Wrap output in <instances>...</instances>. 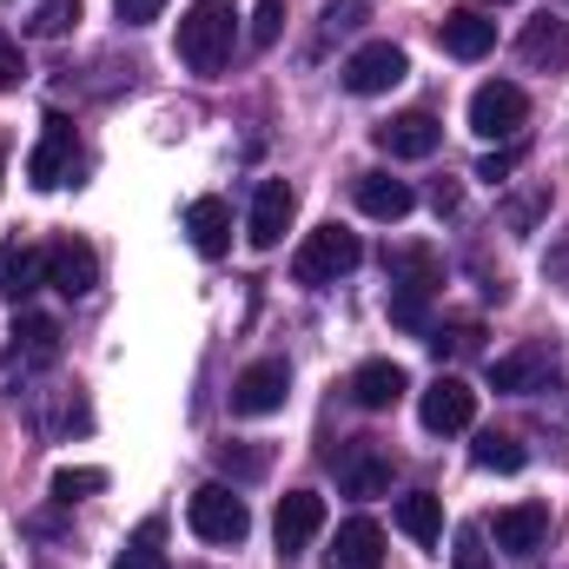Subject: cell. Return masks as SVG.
Listing matches in <instances>:
<instances>
[{
    "label": "cell",
    "instance_id": "2",
    "mask_svg": "<svg viewBox=\"0 0 569 569\" xmlns=\"http://www.w3.org/2000/svg\"><path fill=\"white\" fill-rule=\"evenodd\" d=\"M437 284H443L437 252H430V246H405V252L391 259V325L430 331V298H437Z\"/></svg>",
    "mask_w": 569,
    "mask_h": 569
},
{
    "label": "cell",
    "instance_id": "9",
    "mask_svg": "<svg viewBox=\"0 0 569 569\" xmlns=\"http://www.w3.org/2000/svg\"><path fill=\"white\" fill-rule=\"evenodd\" d=\"M331 463H338V483H345L351 497H385V490H391V450H385L378 437H351Z\"/></svg>",
    "mask_w": 569,
    "mask_h": 569
},
{
    "label": "cell",
    "instance_id": "40",
    "mask_svg": "<svg viewBox=\"0 0 569 569\" xmlns=\"http://www.w3.org/2000/svg\"><path fill=\"white\" fill-rule=\"evenodd\" d=\"M490 7H503V0H490Z\"/></svg>",
    "mask_w": 569,
    "mask_h": 569
},
{
    "label": "cell",
    "instance_id": "34",
    "mask_svg": "<svg viewBox=\"0 0 569 569\" xmlns=\"http://www.w3.org/2000/svg\"><path fill=\"white\" fill-rule=\"evenodd\" d=\"M517 166H523V146H503V152H490V159L477 166V179H490V186H503V179H510Z\"/></svg>",
    "mask_w": 569,
    "mask_h": 569
},
{
    "label": "cell",
    "instance_id": "20",
    "mask_svg": "<svg viewBox=\"0 0 569 569\" xmlns=\"http://www.w3.org/2000/svg\"><path fill=\"white\" fill-rule=\"evenodd\" d=\"M186 232H192L199 259H226V246H232V206L226 199H192L186 206Z\"/></svg>",
    "mask_w": 569,
    "mask_h": 569
},
{
    "label": "cell",
    "instance_id": "28",
    "mask_svg": "<svg viewBox=\"0 0 569 569\" xmlns=\"http://www.w3.org/2000/svg\"><path fill=\"white\" fill-rule=\"evenodd\" d=\"M93 490H107V470H93V463H60L53 470V503H80Z\"/></svg>",
    "mask_w": 569,
    "mask_h": 569
},
{
    "label": "cell",
    "instance_id": "37",
    "mask_svg": "<svg viewBox=\"0 0 569 569\" xmlns=\"http://www.w3.org/2000/svg\"><path fill=\"white\" fill-rule=\"evenodd\" d=\"M159 7H166V0H113V13H120L127 27H146V20H159Z\"/></svg>",
    "mask_w": 569,
    "mask_h": 569
},
{
    "label": "cell",
    "instance_id": "21",
    "mask_svg": "<svg viewBox=\"0 0 569 569\" xmlns=\"http://www.w3.org/2000/svg\"><path fill=\"white\" fill-rule=\"evenodd\" d=\"M47 284V246H27V239H7L0 246V298H27Z\"/></svg>",
    "mask_w": 569,
    "mask_h": 569
},
{
    "label": "cell",
    "instance_id": "35",
    "mask_svg": "<svg viewBox=\"0 0 569 569\" xmlns=\"http://www.w3.org/2000/svg\"><path fill=\"white\" fill-rule=\"evenodd\" d=\"M358 20H365V0H331L325 7V33H351Z\"/></svg>",
    "mask_w": 569,
    "mask_h": 569
},
{
    "label": "cell",
    "instance_id": "22",
    "mask_svg": "<svg viewBox=\"0 0 569 569\" xmlns=\"http://www.w3.org/2000/svg\"><path fill=\"white\" fill-rule=\"evenodd\" d=\"M13 365H60V325L47 311H20L13 318Z\"/></svg>",
    "mask_w": 569,
    "mask_h": 569
},
{
    "label": "cell",
    "instance_id": "27",
    "mask_svg": "<svg viewBox=\"0 0 569 569\" xmlns=\"http://www.w3.org/2000/svg\"><path fill=\"white\" fill-rule=\"evenodd\" d=\"M159 543H166V523H159V517H146L140 530H133V543L120 550V563H113V569H172Z\"/></svg>",
    "mask_w": 569,
    "mask_h": 569
},
{
    "label": "cell",
    "instance_id": "30",
    "mask_svg": "<svg viewBox=\"0 0 569 569\" xmlns=\"http://www.w3.org/2000/svg\"><path fill=\"white\" fill-rule=\"evenodd\" d=\"M477 338H483V331H477V325H470V318H463V325H430V351H437V358H470V351H477Z\"/></svg>",
    "mask_w": 569,
    "mask_h": 569
},
{
    "label": "cell",
    "instance_id": "13",
    "mask_svg": "<svg viewBox=\"0 0 569 569\" xmlns=\"http://www.w3.org/2000/svg\"><path fill=\"white\" fill-rule=\"evenodd\" d=\"M291 212H298V192H291L284 179H259V192H252V219H246L252 252H272V246H279L284 226H291Z\"/></svg>",
    "mask_w": 569,
    "mask_h": 569
},
{
    "label": "cell",
    "instance_id": "15",
    "mask_svg": "<svg viewBox=\"0 0 569 569\" xmlns=\"http://www.w3.org/2000/svg\"><path fill=\"white\" fill-rule=\"evenodd\" d=\"M371 140H378V152H391V159H430V152H437V140H443V127H437L425 107H418V113H398V120L371 127Z\"/></svg>",
    "mask_w": 569,
    "mask_h": 569
},
{
    "label": "cell",
    "instance_id": "17",
    "mask_svg": "<svg viewBox=\"0 0 569 569\" xmlns=\"http://www.w3.org/2000/svg\"><path fill=\"white\" fill-rule=\"evenodd\" d=\"M378 563H385V530H378L371 517L338 523V537H331V550H325V569H378Z\"/></svg>",
    "mask_w": 569,
    "mask_h": 569
},
{
    "label": "cell",
    "instance_id": "38",
    "mask_svg": "<svg viewBox=\"0 0 569 569\" xmlns=\"http://www.w3.org/2000/svg\"><path fill=\"white\" fill-rule=\"evenodd\" d=\"M550 279H569V239L550 252Z\"/></svg>",
    "mask_w": 569,
    "mask_h": 569
},
{
    "label": "cell",
    "instance_id": "25",
    "mask_svg": "<svg viewBox=\"0 0 569 569\" xmlns=\"http://www.w3.org/2000/svg\"><path fill=\"white\" fill-rule=\"evenodd\" d=\"M391 523H398V530H405V537H411V543H437V537H443V503H437V497H430V490H411V497H398V510H391Z\"/></svg>",
    "mask_w": 569,
    "mask_h": 569
},
{
    "label": "cell",
    "instance_id": "16",
    "mask_svg": "<svg viewBox=\"0 0 569 569\" xmlns=\"http://www.w3.org/2000/svg\"><path fill=\"white\" fill-rule=\"evenodd\" d=\"M405 391H411V371L391 365V358H371V365L351 371V405H358V411H391Z\"/></svg>",
    "mask_w": 569,
    "mask_h": 569
},
{
    "label": "cell",
    "instance_id": "7",
    "mask_svg": "<svg viewBox=\"0 0 569 569\" xmlns=\"http://www.w3.org/2000/svg\"><path fill=\"white\" fill-rule=\"evenodd\" d=\"M284 391H291V365L284 358H259L232 378V411L239 418H272L284 411Z\"/></svg>",
    "mask_w": 569,
    "mask_h": 569
},
{
    "label": "cell",
    "instance_id": "24",
    "mask_svg": "<svg viewBox=\"0 0 569 569\" xmlns=\"http://www.w3.org/2000/svg\"><path fill=\"white\" fill-rule=\"evenodd\" d=\"M543 378H550V351H517V358H497L490 365V385L497 391H510V398H523V391H543Z\"/></svg>",
    "mask_w": 569,
    "mask_h": 569
},
{
    "label": "cell",
    "instance_id": "18",
    "mask_svg": "<svg viewBox=\"0 0 569 569\" xmlns=\"http://www.w3.org/2000/svg\"><path fill=\"white\" fill-rule=\"evenodd\" d=\"M543 537H550V503H510V510H497V550L537 557Z\"/></svg>",
    "mask_w": 569,
    "mask_h": 569
},
{
    "label": "cell",
    "instance_id": "5",
    "mask_svg": "<svg viewBox=\"0 0 569 569\" xmlns=\"http://www.w3.org/2000/svg\"><path fill=\"white\" fill-rule=\"evenodd\" d=\"M411 73V53L398 47V40H365L351 60H345V93H358V100H378V93H391L398 80Z\"/></svg>",
    "mask_w": 569,
    "mask_h": 569
},
{
    "label": "cell",
    "instance_id": "8",
    "mask_svg": "<svg viewBox=\"0 0 569 569\" xmlns=\"http://www.w3.org/2000/svg\"><path fill=\"white\" fill-rule=\"evenodd\" d=\"M325 530V497L318 490H284L279 497V517H272V537H279V557L298 563L311 550V537Z\"/></svg>",
    "mask_w": 569,
    "mask_h": 569
},
{
    "label": "cell",
    "instance_id": "36",
    "mask_svg": "<svg viewBox=\"0 0 569 569\" xmlns=\"http://www.w3.org/2000/svg\"><path fill=\"white\" fill-rule=\"evenodd\" d=\"M20 73H27V60H20V47L0 33V93H7V87H20Z\"/></svg>",
    "mask_w": 569,
    "mask_h": 569
},
{
    "label": "cell",
    "instance_id": "3",
    "mask_svg": "<svg viewBox=\"0 0 569 569\" xmlns=\"http://www.w3.org/2000/svg\"><path fill=\"white\" fill-rule=\"evenodd\" d=\"M358 259H365L358 232H345V226H318V232H305V246L291 252V279L305 284V291H325V284H338L345 272H358Z\"/></svg>",
    "mask_w": 569,
    "mask_h": 569
},
{
    "label": "cell",
    "instance_id": "23",
    "mask_svg": "<svg viewBox=\"0 0 569 569\" xmlns=\"http://www.w3.org/2000/svg\"><path fill=\"white\" fill-rule=\"evenodd\" d=\"M517 53H523L530 67H563V60H569V20H557V13H537V20L523 27Z\"/></svg>",
    "mask_w": 569,
    "mask_h": 569
},
{
    "label": "cell",
    "instance_id": "11",
    "mask_svg": "<svg viewBox=\"0 0 569 569\" xmlns=\"http://www.w3.org/2000/svg\"><path fill=\"white\" fill-rule=\"evenodd\" d=\"M67 172H73V120L67 113H47L40 120V146L27 152V179L40 192H53V186H67Z\"/></svg>",
    "mask_w": 569,
    "mask_h": 569
},
{
    "label": "cell",
    "instance_id": "29",
    "mask_svg": "<svg viewBox=\"0 0 569 569\" xmlns=\"http://www.w3.org/2000/svg\"><path fill=\"white\" fill-rule=\"evenodd\" d=\"M73 27H80V0H40L33 20H27L33 40H60V33H73Z\"/></svg>",
    "mask_w": 569,
    "mask_h": 569
},
{
    "label": "cell",
    "instance_id": "4",
    "mask_svg": "<svg viewBox=\"0 0 569 569\" xmlns=\"http://www.w3.org/2000/svg\"><path fill=\"white\" fill-rule=\"evenodd\" d=\"M186 523H192V537H206V543H246L252 510H246L239 490H226V483H199V490L186 497Z\"/></svg>",
    "mask_w": 569,
    "mask_h": 569
},
{
    "label": "cell",
    "instance_id": "26",
    "mask_svg": "<svg viewBox=\"0 0 569 569\" xmlns=\"http://www.w3.org/2000/svg\"><path fill=\"white\" fill-rule=\"evenodd\" d=\"M470 463H477V470H497V477H517V470H523V443H517L510 430H477Z\"/></svg>",
    "mask_w": 569,
    "mask_h": 569
},
{
    "label": "cell",
    "instance_id": "6",
    "mask_svg": "<svg viewBox=\"0 0 569 569\" xmlns=\"http://www.w3.org/2000/svg\"><path fill=\"white\" fill-rule=\"evenodd\" d=\"M523 120H530V93L523 87L490 80V87L470 93V133L477 140H510V133H523Z\"/></svg>",
    "mask_w": 569,
    "mask_h": 569
},
{
    "label": "cell",
    "instance_id": "10",
    "mask_svg": "<svg viewBox=\"0 0 569 569\" xmlns=\"http://www.w3.org/2000/svg\"><path fill=\"white\" fill-rule=\"evenodd\" d=\"M418 418H425L430 437H457V430L477 425V391H470L463 378H450V371H443L425 398H418Z\"/></svg>",
    "mask_w": 569,
    "mask_h": 569
},
{
    "label": "cell",
    "instance_id": "14",
    "mask_svg": "<svg viewBox=\"0 0 569 569\" xmlns=\"http://www.w3.org/2000/svg\"><path fill=\"white\" fill-rule=\"evenodd\" d=\"M437 47H443L450 60H483V53L497 47V20H483L477 7H450V13L437 20Z\"/></svg>",
    "mask_w": 569,
    "mask_h": 569
},
{
    "label": "cell",
    "instance_id": "31",
    "mask_svg": "<svg viewBox=\"0 0 569 569\" xmlns=\"http://www.w3.org/2000/svg\"><path fill=\"white\" fill-rule=\"evenodd\" d=\"M450 569H497V563H490V543H483V530H477V523H463V530H457V543H450Z\"/></svg>",
    "mask_w": 569,
    "mask_h": 569
},
{
    "label": "cell",
    "instance_id": "32",
    "mask_svg": "<svg viewBox=\"0 0 569 569\" xmlns=\"http://www.w3.org/2000/svg\"><path fill=\"white\" fill-rule=\"evenodd\" d=\"M212 457H219L226 477H259V470H266V450H246V443H219Z\"/></svg>",
    "mask_w": 569,
    "mask_h": 569
},
{
    "label": "cell",
    "instance_id": "1",
    "mask_svg": "<svg viewBox=\"0 0 569 569\" xmlns=\"http://www.w3.org/2000/svg\"><path fill=\"white\" fill-rule=\"evenodd\" d=\"M232 40H239L232 0H192V7H186V20H179V60H186L192 73H226Z\"/></svg>",
    "mask_w": 569,
    "mask_h": 569
},
{
    "label": "cell",
    "instance_id": "19",
    "mask_svg": "<svg viewBox=\"0 0 569 569\" xmlns=\"http://www.w3.org/2000/svg\"><path fill=\"white\" fill-rule=\"evenodd\" d=\"M351 199H358V212L365 219H405L411 206H418V192L405 186V179H391V172H358V186H351Z\"/></svg>",
    "mask_w": 569,
    "mask_h": 569
},
{
    "label": "cell",
    "instance_id": "33",
    "mask_svg": "<svg viewBox=\"0 0 569 569\" xmlns=\"http://www.w3.org/2000/svg\"><path fill=\"white\" fill-rule=\"evenodd\" d=\"M279 33H284V0H259V13H252V47L266 53Z\"/></svg>",
    "mask_w": 569,
    "mask_h": 569
},
{
    "label": "cell",
    "instance_id": "41",
    "mask_svg": "<svg viewBox=\"0 0 569 569\" xmlns=\"http://www.w3.org/2000/svg\"><path fill=\"white\" fill-rule=\"evenodd\" d=\"M0 569H7V563H0Z\"/></svg>",
    "mask_w": 569,
    "mask_h": 569
},
{
    "label": "cell",
    "instance_id": "12",
    "mask_svg": "<svg viewBox=\"0 0 569 569\" xmlns=\"http://www.w3.org/2000/svg\"><path fill=\"white\" fill-rule=\"evenodd\" d=\"M47 284H53L60 298H87V291L100 284V252H93L87 239H53V246H47Z\"/></svg>",
    "mask_w": 569,
    "mask_h": 569
},
{
    "label": "cell",
    "instance_id": "39",
    "mask_svg": "<svg viewBox=\"0 0 569 569\" xmlns=\"http://www.w3.org/2000/svg\"><path fill=\"white\" fill-rule=\"evenodd\" d=\"M0 179H7V152H0Z\"/></svg>",
    "mask_w": 569,
    "mask_h": 569
}]
</instances>
